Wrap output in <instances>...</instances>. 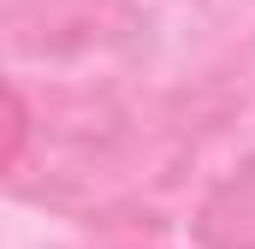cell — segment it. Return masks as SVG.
<instances>
[{"label": "cell", "mask_w": 255, "mask_h": 249, "mask_svg": "<svg viewBox=\"0 0 255 249\" xmlns=\"http://www.w3.org/2000/svg\"><path fill=\"white\" fill-rule=\"evenodd\" d=\"M18 148H24V107L12 89H0V166H12Z\"/></svg>", "instance_id": "6da1fadb"}]
</instances>
